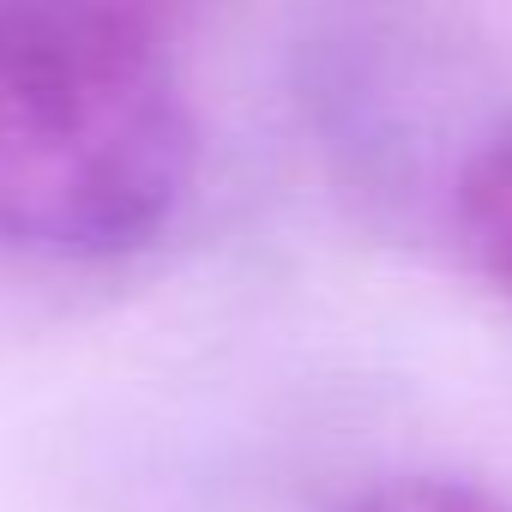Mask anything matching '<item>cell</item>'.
Segmentation results:
<instances>
[{
	"label": "cell",
	"mask_w": 512,
	"mask_h": 512,
	"mask_svg": "<svg viewBox=\"0 0 512 512\" xmlns=\"http://www.w3.org/2000/svg\"><path fill=\"white\" fill-rule=\"evenodd\" d=\"M338 512H512V500L458 476H386L350 494Z\"/></svg>",
	"instance_id": "3"
},
{
	"label": "cell",
	"mask_w": 512,
	"mask_h": 512,
	"mask_svg": "<svg viewBox=\"0 0 512 512\" xmlns=\"http://www.w3.org/2000/svg\"><path fill=\"white\" fill-rule=\"evenodd\" d=\"M193 0H0V260L115 266L187 205Z\"/></svg>",
	"instance_id": "1"
},
{
	"label": "cell",
	"mask_w": 512,
	"mask_h": 512,
	"mask_svg": "<svg viewBox=\"0 0 512 512\" xmlns=\"http://www.w3.org/2000/svg\"><path fill=\"white\" fill-rule=\"evenodd\" d=\"M452 223L470 266L512 302V127L470 151L452 187Z\"/></svg>",
	"instance_id": "2"
}]
</instances>
